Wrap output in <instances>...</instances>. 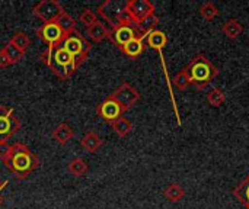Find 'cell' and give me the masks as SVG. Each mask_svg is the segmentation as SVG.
I'll return each instance as SVG.
<instances>
[{
    "mask_svg": "<svg viewBox=\"0 0 249 209\" xmlns=\"http://www.w3.org/2000/svg\"><path fill=\"white\" fill-rule=\"evenodd\" d=\"M39 60L60 80L70 79L76 73V70L80 67L61 45H48L45 51L39 54Z\"/></svg>",
    "mask_w": 249,
    "mask_h": 209,
    "instance_id": "obj_1",
    "label": "cell"
},
{
    "mask_svg": "<svg viewBox=\"0 0 249 209\" xmlns=\"http://www.w3.org/2000/svg\"><path fill=\"white\" fill-rule=\"evenodd\" d=\"M3 163L19 180L28 179V176L39 166L38 157L22 143L12 145V151Z\"/></svg>",
    "mask_w": 249,
    "mask_h": 209,
    "instance_id": "obj_2",
    "label": "cell"
},
{
    "mask_svg": "<svg viewBox=\"0 0 249 209\" xmlns=\"http://www.w3.org/2000/svg\"><path fill=\"white\" fill-rule=\"evenodd\" d=\"M185 70L190 76L191 84L197 90H204L219 76V70L204 54H197L185 67Z\"/></svg>",
    "mask_w": 249,
    "mask_h": 209,
    "instance_id": "obj_3",
    "label": "cell"
},
{
    "mask_svg": "<svg viewBox=\"0 0 249 209\" xmlns=\"http://www.w3.org/2000/svg\"><path fill=\"white\" fill-rule=\"evenodd\" d=\"M61 47L74 58V61L79 64V65H82L85 61H86V58H88V54H89V51L92 49V44L76 29L70 36H67L64 41H63V44H61Z\"/></svg>",
    "mask_w": 249,
    "mask_h": 209,
    "instance_id": "obj_4",
    "label": "cell"
},
{
    "mask_svg": "<svg viewBox=\"0 0 249 209\" xmlns=\"http://www.w3.org/2000/svg\"><path fill=\"white\" fill-rule=\"evenodd\" d=\"M13 112V108L0 105V143H9V140L20 129V121Z\"/></svg>",
    "mask_w": 249,
    "mask_h": 209,
    "instance_id": "obj_5",
    "label": "cell"
},
{
    "mask_svg": "<svg viewBox=\"0 0 249 209\" xmlns=\"http://www.w3.org/2000/svg\"><path fill=\"white\" fill-rule=\"evenodd\" d=\"M139 36H144L139 32L136 25H128V23H121V25H115L112 28H109V33H108V39L117 45L120 49L128 44L130 41L139 38Z\"/></svg>",
    "mask_w": 249,
    "mask_h": 209,
    "instance_id": "obj_6",
    "label": "cell"
},
{
    "mask_svg": "<svg viewBox=\"0 0 249 209\" xmlns=\"http://www.w3.org/2000/svg\"><path fill=\"white\" fill-rule=\"evenodd\" d=\"M64 12V7L57 0H41L32 7V15L39 17L44 23L55 22L58 16Z\"/></svg>",
    "mask_w": 249,
    "mask_h": 209,
    "instance_id": "obj_7",
    "label": "cell"
},
{
    "mask_svg": "<svg viewBox=\"0 0 249 209\" xmlns=\"http://www.w3.org/2000/svg\"><path fill=\"white\" fill-rule=\"evenodd\" d=\"M114 100H117L123 108H124V111H128V109H131L139 100H140V93H139V90L134 87V86H131L128 81H124L114 93H111L109 95Z\"/></svg>",
    "mask_w": 249,
    "mask_h": 209,
    "instance_id": "obj_8",
    "label": "cell"
},
{
    "mask_svg": "<svg viewBox=\"0 0 249 209\" xmlns=\"http://www.w3.org/2000/svg\"><path fill=\"white\" fill-rule=\"evenodd\" d=\"M124 9L128 12L136 25L149 15L155 13V4L149 0H128L124 3Z\"/></svg>",
    "mask_w": 249,
    "mask_h": 209,
    "instance_id": "obj_9",
    "label": "cell"
},
{
    "mask_svg": "<svg viewBox=\"0 0 249 209\" xmlns=\"http://www.w3.org/2000/svg\"><path fill=\"white\" fill-rule=\"evenodd\" d=\"M124 108L117 102L114 100L111 96H108L104 102H101L98 106H96V113L98 116H101L104 121H107L108 124L120 119L124 113Z\"/></svg>",
    "mask_w": 249,
    "mask_h": 209,
    "instance_id": "obj_10",
    "label": "cell"
},
{
    "mask_svg": "<svg viewBox=\"0 0 249 209\" xmlns=\"http://www.w3.org/2000/svg\"><path fill=\"white\" fill-rule=\"evenodd\" d=\"M36 35L41 41H44L48 45H61L66 39V35L58 28L57 22H48L44 23L41 28L36 29Z\"/></svg>",
    "mask_w": 249,
    "mask_h": 209,
    "instance_id": "obj_11",
    "label": "cell"
},
{
    "mask_svg": "<svg viewBox=\"0 0 249 209\" xmlns=\"http://www.w3.org/2000/svg\"><path fill=\"white\" fill-rule=\"evenodd\" d=\"M123 7H124V3L120 4V3H117V1H114V0H107V1H104V3H101V4L98 6V13H99V16H102V17L107 20V23L112 28V26L117 25V16H118V13L123 10Z\"/></svg>",
    "mask_w": 249,
    "mask_h": 209,
    "instance_id": "obj_12",
    "label": "cell"
},
{
    "mask_svg": "<svg viewBox=\"0 0 249 209\" xmlns=\"http://www.w3.org/2000/svg\"><path fill=\"white\" fill-rule=\"evenodd\" d=\"M144 39H146V36H139V38L130 41L128 44H125V45L121 48V52H123L125 57H128L130 60L139 58V57L144 52V48H146V47H144Z\"/></svg>",
    "mask_w": 249,
    "mask_h": 209,
    "instance_id": "obj_13",
    "label": "cell"
},
{
    "mask_svg": "<svg viewBox=\"0 0 249 209\" xmlns=\"http://www.w3.org/2000/svg\"><path fill=\"white\" fill-rule=\"evenodd\" d=\"M102 144H104V140H102L96 132H93V131L86 132L85 137L80 140L82 148H83L85 151H88V153H96V151L101 148Z\"/></svg>",
    "mask_w": 249,
    "mask_h": 209,
    "instance_id": "obj_14",
    "label": "cell"
},
{
    "mask_svg": "<svg viewBox=\"0 0 249 209\" xmlns=\"http://www.w3.org/2000/svg\"><path fill=\"white\" fill-rule=\"evenodd\" d=\"M108 33H109V28L104 22H99V20L86 29V36L93 42L104 41L105 38H108Z\"/></svg>",
    "mask_w": 249,
    "mask_h": 209,
    "instance_id": "obj_15",
    "label": "cell"
},
{
    "mask_svg": "<svg viewBox=\"0 0 249 209\" xmlns=\"http://www.w3.org/2000/svg\"><path fill=\"white\" fill-rule=\"evenodd\" d=\"M73 137H74V131H73V128H70V125H67L66 122L58 124V125L53 129V138H54L60 145H66Z\"/></svg>",
    "mask_w": 249,
    "mask_h": 209,
    "instance_id": "obj_16",
    "label": "cell"
},
{
    "mask_svg": "<svg viewBox=\"0 0 249 209\" xmlns=\"http://www.w3.org/2000/svg\"><path fill=\"white\" fill-rule=\"evenodd\" d=\"M146 42H147V45H149L150 48H153V49L162 52V49H163V48L166 47V44H168V36H166L165 32L155 29V31H152L150 33H147Z\"/></svg>",
    "mask_w": 249,
    "mask_h": 209,
    "instance_id": "obj_17",
    "label": "cell"
},
{
    "mask_svg": "<svg viewBox=\"0 0 249 209\" xmlns=\"http://www.w3.org/2000/svg\"><path fill=\"white\" fill-rule=\"evenodd\" d=\"M55 22H57L58 28L61 29V32L66 35V38L70 36V35L76 31V19H74L73 16H70L67 12L61 13Z\"/></svg>",
    "mask_w": 249,
    "mask_h": 209,
    "instance_id": "obj_18",
    "label": "cell"
},
{
    "mask_svg": "<svg viewBox=\"0 0 249 209\" xmlns=\"http://www.w3.org/2000/svg\"><path fill=\"white\" fill-rule=\"evenodd\" d=\"M222 31L229 39H238L244 32V26L238 19H229V20L225 22Z\"/></svg>",
    "mask_w": 249,
    "mask_h": 209,
    "instance_id": "obj_19",
    "label": "cell"
},
{
    "mask_svg": "<svg viewBox=\"0 0 249 209\" xmlns=\"http://www.w3.org/2000/svg\"><path fill=\"white\" fill-rule=\"evenodd\" d=\"M163 196L166 198V201L177 204L179 201H182L185 198V189L179 185V183H171L165 191H163Z\"/></svg>",
    "mask_w": 249,
    "mask_h": 209,
    "instance_id": "obj_20",
    "label": "cell"
},
{
    "mask_svg": "<svg viewBox=\"0 0 249 209\" xmlns=\"http://www.w3.org/2000/svg\"><path fill=\"white\" fill-rule=\"evenodd\" d=\"M233 196L245 207L249 209V175L233 189Z\"/></svg>",
    "mask_w": 249,
    "mask_h": 209,
    "instance_id": "obj_21",
    "label": "cell"
},
{
    "mask_svg": "<svg viewBox=\"0 0 249 209\" xmlns=\"http://www.w3.org/2000/svg\"><path fill=\"white\" fill-rule=\"evenodd\" d=\"M158 25H159V17L156 16V13H152L147 17H144L142 22H139L136 26H137V29H139V32L142 35L147 36V33H150L152 31H155Z\"/></svg>",
    "mask_w": 249,
    "mask_h": 209,
    "instance_id": "obj_22",
    "label": "cell"
},
{
    "mask_svg": "<svg viewBox=\"0 0 249 209\" xmlns=\"http://www.w3.org/2000/svg\"><path fill=\"white\" fill-rule=\"evenodd\" d=\"M88 163L80 159V157H76L73 160H70V163L67 164V170L70 175H73L74 177H82L88 173Z\"/></svg>",
    "mask_w": 249,
    "mask_h": 209,
    "instance_id": "obj_23",
    "label": "cell"
},
{
    "mask_svg": "<svg viewBox=\"0 0 249 209\" xmlns=\"http://www.w3.org/2000/svg\"><path fill=\"white\" fill-rule=\"evenodd\" d=\"M109 125L112 127L114 132H115L118 137H121V138L127 137V135L133 131V124H131L127 118H124V116H121L120 119L111 122Z\"/></svg>",
    "mask_w": 249,
    "mask_h": 209,
    "instance_id": "obj_24",
    "label": "cell"
},
{
    "mask_svg": "<svg viewBox=\"0 0 249 209\" xmlns=\"http://www.w3.org/2000/svg\"><path fill=\"white\" fill-rule=\"evenodd\" d=\"M207 102L213 106V108H220L225 102H226V95L222 89L219 87H213L209 93H207Z\"/></svg>",
    "mask_w": 249,
    "mask_h": 209,
    "instance_id": "obj_25",
    "label": "cell"
},
{
    "mask_svg": "<svg viewBox=\"0 0 249 209\" xmlns=\"http://www.w3.org/2000/svg\"><path fill=\"white\" fill-rule=\"evenodd\" d=\"M1 51L7 55V58H9V61H10L12 64L19 63V61L23 58V55H25V52H23V51H20L18 47H15L12 42H7V44L1 48Z\"/></svg>",
    "mask_w": 249,
    "mask_h": 209,
    "instance_id": "obj_26",
    "label": "cell"
},
{
    "mask_svg": "<svg viewBox=\"0 0 249 209\" xmlns=\"http://www.w3.org/2000/svg\"><path fill=\"white\" fill-rule=\"evenodd\" d=\"M200 16L204 20H213L219 16V7L213 1H206L200 7Z\"/></svg>",
    "mask_w": 249,
    "mask_h": 209,
    "instance_id": "obj_27",
    "label": "cell"
},
{
    "mask_svg": "<svg viewBox=\"0 0 249 209\" xmlns=\"http://www.w3.org/2000/svg\"><path fill=\"white\" fill-rule=\"evenodd\" d=\"M9 42H12L15 47H18L20 51H23V52H26V49L29 48V45H31V39H29V36L25 33V32H16V33H13L12 35V38H10V41Z\"/></svg>",
    "mask_w": 249,
    "mask_h": 209,
    "instance_id": "obj_28",
    "label": "cell"
},
{
    "mask_svg": "<svg viewBox=\"0 0 249 209\" xmlns=\"http://www.w3.org/2000/svg\"><path fill=\"white\" fill-rule=\"evenodd\" d=\"M172 83L178 90H187L191 86V80H190V76H188L187 70L182 68L181 71H178L175 74V77L172 79Z\"/></svg>",
    "mask_w": 249,
    "mask_h": 209,
    "instance_id": "obj_29",
    "label": "cell"
},
{
    "mask_svg": "<svg viewBox=\"0 0 249 209\" xmlns=\"http://www.w3.org/2000/svg\"><path fill=\"white\" fill-rule=\"evenodd\" d=\"M79 22H80L82 25H85L86 28H89V26H92L93 23L98 22V16H96V13H95L93 10L85 9V10H82V13L79 15Z\"/></svg>",
    "mask_w": 249,
    "mask_h": 209,
    "instance_id": "obj_30",
    "label": "cell"
},
{
    "mask_svg": "<svg viewBox=\"0 0 249 209\" xmlns=\"http://www.w3.org/2000/svg\"><path fill=\"white\" fill-rule=\"evenodd\" d=\"M12 151V145L9 143H0V160L4 161Z\"/></svg>",
    "mask_w": 249,
    "mask_h": 209,
    "instance_id": "obj_31",
    "label": "cell"
},
{
    "mask_svg": "<svg viewBox=\"0 0 249 209\" xmlns=\"http://www.w3.org/2000/svg\"><path fill=\"white\" fill-rule=\"evenodd\" d=\"M10 64H12V63L9 61L7 55L0 49V67H1V68H6V67H9Z\"/></svg>",
    "mask_w": 249,
    "mask_h": 209,
    "instance_id": "obj_32",
    "label": "cell"
},
{
    "mask_svg": "<svg viewBox=\"0 0 249 209\" xmlns=\"http://www.w3.org/2000/svg\"><path fill=\"white\" fill-rule=\"evenodd\" d=\"M9 185V180H4V182H0V191H3L6 186Z\"/></svg>",
    "mask_w": 249,
    "mask_h": 209,
    "instance_id": "obj_33",
    "label": "cell"
},
{
    "mask_svg": "<svg viewBox=\"0 0 249 209\" xmlns=\"http://www.w3.org/2000/svg\"><path fill=\"white\" fill-rule=\"evenodd\" d=\"M0 192H1V191H0ZM1 201H3V199H1V196H0V205H1Z\"/></svg>",
    "mask_w": 249,
    "mask_h": 209,
    "instance_id": "obj_34",
    "label": "cell"
}]
</instances>
